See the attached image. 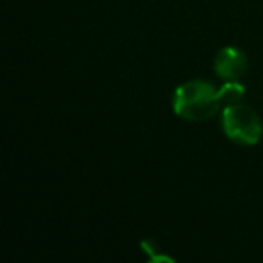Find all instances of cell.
<instances>
[{
  "label": "cell",
  "mask_w": 263,
  "mask_h": 263,
  "mask_svg": "<svg viewBox=\"0 0 263 263\" xmlns=\"http://www.w3.org/2000/svg\"><path fill=\"white\" fill-rule=\"evenodd\" d=\"M173 112L186 121L211 119L220 110V90L205 80H190L173 92Z\"/></svg>",
  "instance_id": "cell-1"
},
{
  "label": "cell",
  "mask_w": 263,
  "mask_h": 263,
  "mask_svg": "<svg viewBox=\"0 0 263 263\" xmlns=\"http://www.w3.org/2000/svg\"><path fill=\"white\" fill-rule=\"evenodd\" d=\"M222 130L227 139L236 144L252 146L263 136V124L259 116L247 105L234 103L222 110Z\"/></svg>",
  "instance_id": "cell-2"
},
{
  "label": "cell",
  "mask_w": 263,
  "mask_h": 263,
  "mask_svg": "<svg viewBox=\"0 0 263 263\" xmlns=\"http://www.w3.org/2000/svg\"><path fill=\"white\" fill-rule=\"evenodd\" d=\"M247 54L238 47H223L216 52L213 69L223 81H238L247 70Z\"/></svg>",
  "instance_id": "cell-3"
},
{
  "label": "cell",
  "mask_w": 263,
  "mask_h": 263,
  "mask_svg": "<svg viewBox=\"0 0 263 263\" xmlns=\"http://www.w3.org/2000/svg\"><path fill=\"white\" fill-rule=\"evenodd\" d=\"M218 90H220V99H222L223 106L240 103L241 98L245 96V87L240 81H226L223 87H220Z\"/></svg>",
  "instance_id": "cell-4"
}]
</instances>
